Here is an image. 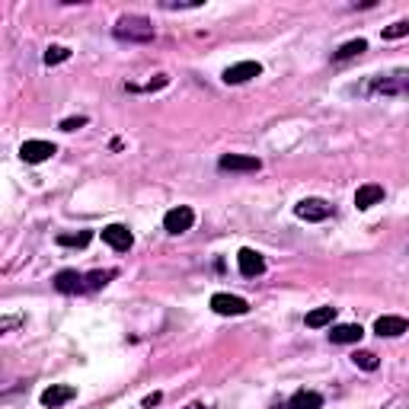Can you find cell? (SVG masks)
<instances>
[{
	"label": "cell",
	"instance_id": "cell-1",
	"mask_svg": "<svg viewBox=\"0 0 409 409\" xmlns=\"http://www.w3.org/2000/svg\"><path fill=\"white\" fill-rule=\"evenodd\" d=\"M358 96H371V100H397V96H409V71H393V74H377L367 77L361 87H355Z\"/></svg>",
	"mask_w": 409,
	"mask_h": 409
},
{
	"label": "cell",
	"instance_id": "cell-2",
	"mask_svg": "<svg viewBox=\"0 0 409 409\" xmlns=\"http://www.w3.org/2000/svg\"><path fill=\"white\" fill-rule=\"evenodd\" d=\"M116 39H122V42H151L154 39V26L147 17H138V13H128V17H122L116 23Z\"/></svg>",
	"mask_w": 409,
	"mask_h": 409
},
{
	"label": "cell",
	"instance_id": "cell-3",
	"mask_svg": "<svg viewBox=\"0 0 409 409\" xmlns=\"http://www.w3.org/2000/svg\"><path fill=\"white\" fill-rule=\"evenodd\" d=\"M192 224H195V211L185 208V205H179V208L163 215V230H167V234L179 237V234H185V230H192Z\"/></svg>",
	"mask_w": 409,
	"mask_h": 409
},
{
	"label": "cell",
	"instance_id": "cell-4",
	"mask_svg": "<svg viewBox=\"0 0 409 409\" xmlns=\"http://www.w3.org/2000/svg\"><path fill=\"white\" fill-rule=\"evenodd\" d=\"M211 310L221 313V317H243L250 310V304L243 301V298H237V294H215L211 298Z\"/></svg>",
	"mask_w": 409,
	"mask_h": 409
},
{
	"label": "cell",
	"instance_id": "cell-5",
	"mask_svg": "<svg viewBox=\"0 0 409 409\" xmlns=\"http://www.w3.org/2000/svg\"><path fill=\"white\" fill-rule=\"evenodd\" d=\"M217 167L230 170V173H256V170H262V160L246 157V154H224V157L217 160Z\"/></svg>",
	"mask_w": 409,
	"mask_h": 409
},
{
	"label": "cell",
	"instance_id": "cell-6",
	"mask_svg": "<svg viewBox=\"0 0 409 409\" xmlns=\"http://www.w3.org/2000/svg\"><path fill=\"white\" fill-rule=\"evenodd\" d=\"M262 74V64L259 61H240V64H230L224 71V84H246V80H253V77Z\"/></svg>",
	"mask_w": 409,
	"mask_h": 409
},
{
	"label": "cell",
	"instance_id": "cell-7",
	"mask_svg": "<svg viewBox=\"0 0 409 409\" xmlns=\"http://www.w3.org/2000/svg\"><path fill=\"white\" fill-rule=\"evenodd\" d=\"M58 154V147L51 141H26L23 147H19V157L26 160V163H45L48 157H55Z\"/></svg>",
	"mask_w": 409,
	"mask_h": 409
},
{
	"label": "cell",
	"instance_id": "cell-8",
	"mask_svg": "<svg viewBox=\"0 0 409 409\" xmlns=\"http://www.w3.org/2000/svg\"><path fill=\"white\" fill-rule=\"evenodd\" d=\"M329 205H326L323 199H304L294 205V215L301 217V221H326L329 217Z\"/></svg>",
	"mask_w": 409,
	"mask_h": 409
},
{
	"label": "cell",
	"instance_id": "cell-9",
	"mask_svg": "<svg viewBox=\"0 0 409 409\" xmlns=\"http://www.w3.org/2000/svg\"><path fill=\"white\" fill-rule=\"evenodd\" d=\"M102 243H109V246H112V250H118V253H125V250H131L134 237H131V230H128V227L109 224V227H102Z\"/></svg>",
	"mask_w": 409,
	"mask_h": 409
},
{
	"label": "cell",
	"instance_id": "cell-10",
	"mask_svg": "<svg viewBox=\"0 0 409 409\" xmlns=\"http://www.w3.org/2000/svg\"><path fill=\"white\" fill-rule=\"evenodd\" d=\"M74 397H77V390L71 384H51L48 390H42V406L58 409V406H64V403H71Z\"/></svg>",
	"mask_w": 409,
	"mask_h": 409
},
{
	"label": "cell",
	"instance_id": "cell-11",
	"mask_svg": "<svg viewBox=\"0 0 409 409\" xmlns=\"http://www.w3.org/2000/svg\"><path fill=\"white\" fill-rule=\"evenodd\" d=\"M237 266H240V272L246 278H256V275L266 272V259L259 256L256 250H240V253H237Z\"/></svg>",
	"mask_w": 409,
	"mask_h": 409
},
{
	"label": "cell",
	"instance_id": "cell-12",
	"mask_svg": "<svg viewBox=\"0 0 409 409\" xmlns=\"http://www.w3.org/2000/svg\"><path fill=\"white\" fill-rule=\"evenodd\" d=\"M361 336H365V329L358 323H339V326H333L329 339L336 345H352V343H361Z\"/></svg>",
	"mask_w": 409,
	"mask_h": 409
},
{
	"label": "cell",
	"instance_id": "cell-13",
	"mask_svg": "<svg viewBox=\"0 0 409 409\" xmlns=\"http://www.w3.org/2000/svg\"><path fill=\"white\" fill-rule=\"evenodd\" d=\"M406 329H409V320L406 317H377V323H374V333L377 336H387V339L403 336Z\"/></svg>",
	"mask_w": 409,
	"mask_h": 409
},
{
	"label": "cell",
	"instance_id": "cell-14",
	"mask_svg": "<svg viewBox=\"0 0 409 409\" xmlns=\"http://www.w3.org/2000/svg\"><path fill=\"white\" fill-rule=\"evenodd\" d=\"M55 288H58L61 294L84 291V275H80V272H74V269H64V272H58V275H55Z\"/></svg>",
	"mask_w": 409,
	"mask_h": 409
},
{
	"label": "cell",
	"instance_id": "cell-15",
	"mask_svg": "<svg viewBox=\"0 0 409 409\" xmlns=\"http://www.w3.org/2000/svg\"><path fill=\"white\" fill-rule=\"evenodd\" d=\"M377 201H384V185L367 183V185H361L358 192H355V205H358L361 211L371 208V205H377Z\"/></svg>",
	"mask_w": 409,
	"mask_h": 409
},
{
	"label": "cell",
	"instance_id": "cell-16",
	"mask_svg": "<svg viewBox=\"0 0 409 409\" xmlns=\"http://www.w3.org/2000/svg\"><path fill=\"white\" fill-rule=\"evenodd\" d=\"M323 406V397L317 390H298L288 400V409H320Z\"/></svg>",
	"mask_w": 409,
	"mask_h": 409
},
{
	"label": "cell",
	"instance_id": "cell-17",
	"mask_svg": "<svg viewBox=\"0 0 409 409\" xmlns=\"http://www.w3.org/2000/svg\"><path fill=\"white\" fill-rule=\"evenodd\" d=\"M336 320V307H317L307 313V326L310 329H323V326H329Z\"/></svg>",
	"mask_w": 409,
	"mask_h": 409
},
{
	"label": "cell",
	"instance_id": "cell-18",
	"mask_svg": "<svg viewBox=\"0 0 409 409\" xmlns=\"http://www.w3.org/2000/svg\"><path fill=\"white\" fill-rule=\"evenodd\" d=\"M361 51H367V42L365 39H352V42H345L343 48L333 51V61H349V58H358Z\"/></svg>",
	"mask_w": 409,
	"mask_h": 409
},
{
	"label": "cell",
	"instance_id": "cell-19",
	"mask_svg": "<svg viewBox=\"0 0 409 409\" xmlns=\"http://www.w3.org/2000/svg\"><path fill=\"white\" fill-rule=\"evenodd\" d=\"M90 240H93V230H80V234H58L61 246H77V250H84Z\"/></svg>",
	"mask_w": 409,
	"mask_h": 409
},
{
	"label": "cell",
	"instance_id": "cell-20",
	"mask_svg": "<svg viewBox=\"0 0 409 409\" xmlns=\"http://www.w3.org/2000/svg\"><path fill=\"white\" fill-rule=\"evenodd\" d=\"M109 278H116L112 269H106V272H90V275H84V291H96V288H102V284L109 282Z\"/></svg>",
	"mask_w": 409,
	"mask_h": 409
},
{
	"label": "cell",
	"instance_id": "cell-21",
	"mask_svg": "<svg viewBox=\"0 0 409 409\" xmlns=\"http://www.w3.org/2000/svg\"><path fill=\"white\" fill-rule=\"evenodd\" d=\"M71 58V48H64V45H51L48 51H45V64H61V61Z\"/></svg>",
	"mask_w": 409,
	"mask_h": 409
},
{
	"label": "cell",
	"instance_id": "cell-22",
	"mask_svg": "<svg viewBox=\"0 0 409 409\" xmlns=\"http://www.w3.org/2000/svg\"><path fill=\"white\" fill-rule=\"evenodd\" d=\"M352 361H355L358 367H365V371H377V355L374 352H355Z\"/></svg>",
	"mask_w": 409,
	"mask_h": 409
},
{
	"label": "cell",
	"instance_id": "cell-23",
	"mask_svg": "<svg viewBox=\"0 0 409 409\" xmlns=\"http://www.w3.org/2000/svg\"><path fill=\"white\" fill-rule=\"evenodd\" d=\"M403 35H409V19H400V23H393V26H384V39H403Z\"/></svg>",
	"mask_w": 409,
	"mask_h": 409
},
{
	"label": "cell",
	"instance_id": "cell-24",
	"mask_svg": "<svg viewBox=\"0 0 409 409\" xmlns=\"http://www.w3.org/2000/svg\"><path fill=\"white\" fill-rule=\"evenodd\" d=\"M87 125V116H77V118H64L61 122V131H77V128Z\"/></svg>",
	"mask_w": 409,
	"mask_h": 409
},
{
	"label": "cell",
	"instance_id": "cell-25",
	"mask_svg": "<svg viewBox=\"0 0 409 409\" xmlns=\"http://www.w3.org/2000/svg\"><path fill=\"white\" fill-rule=\"evenodd\" d=\"M157 403H160V393H151V397L144 400V406H157Z\"/></svg>",
	"mask_w": 409,
	"mask_h": 409
},
{
	"label": "cell",
	"instance_id": "cell-26",
	"mask_svg": "<svg viewBox=\"0 0 409 409\" xmlns=\"http://www.w3.org/2000/svg\"><path fill=\"white\" fill-rule=\"evenodd\" d=\"M185 409H208V406H201V403H192V406H185Z\"/></svg>",
	"mask_w": 409,
	"mask_h": 409
}]
</instances>
